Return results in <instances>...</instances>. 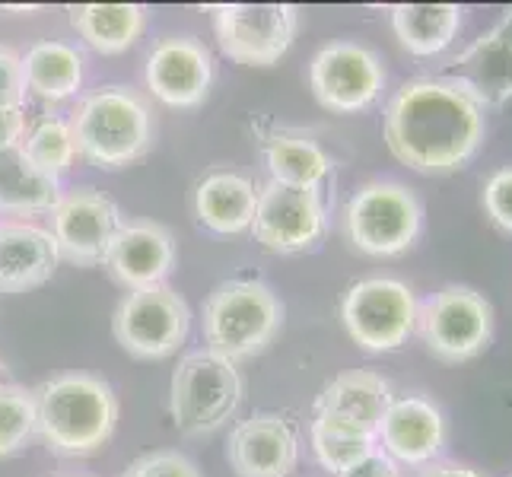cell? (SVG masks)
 Here are the masks:
<instances>
[{
  "label": "cell",
  "instance_id": "cell-1",
  "mask_svg": "<svg viewBox=\"0 0 512 477\" xmlns=\"http://www.w3.org/2000/svg\"><path fill=\"white\" fill-rule=\"evenodd\" d=\"M484 131V105L449 77L404 83L382 118L388 153L423 175L462 169L478 153Z\"/></svg>",
  "mask_w": 512,
  "mask_h": 477
},
{
  "label": "cell",
  "instance_id": "cell-2",
  "mask_svg": "<svg viewBox=\"0 0 512 477\" xmlns=\"http://www.w3.org/2000/svg\"><path fill=\"white\" fill-rule=\"evenodd\" d=\"M35 392V436L61 458H86L105 449L118 427V395L90 373H61Z\"/></svg>",
  "mask_w": 512,
  "mask_h": 477
},
{
  "label": "cell",
  "instance_id": "cell-3",
  "mask_svg": "<svg viewBox=\"0 0 512 477\" xmlns=\"http://www.w3.org/2000/svg\"><path fill=\"white\" fill-rule=\"evenodd\" d=\"M70 128L77 156L105 172H118L144 159L153 144V112L131 86H102L90 93L77 105Z\"/></svg>",
  "mask_w": 512,
  "mask_h": 477
},
{
  "label": "cell",
  "instance_id": "cell-4",
  "mask_svg": "<svg viewBox=\"0 0 512 477\" xmlns=\"http://www.w3.org/2000/svg\"><path fill=\"white\" fill-rule=\"evenodd\" d=\"M284 325V303L261 280H226L204 299L201 328L207 350L226 360H249Z\"/></svg>",
  "mask_w": 512,
  "mask_h": 477
},
{
  "label": "cell",
  "instance_id": "cell-5",
  "mask_svg": "<svg viewBox=\"0 0 512 477\" xmlns=\"http://www.w3.org/2000/svg\"><path fill=\"white\" fill-rule=\"evenodd\" d=\"M242 376L233 360L214 350H191L172 369L169 414L182 436H207L220 430L242 404Z\"/></svg>",
  "mask_w": 512,
  "mask_h": 477
},
{
  "label": "cell",
  "instance_id": "cell-6",
  "mask_svg": "<svg viewBox=\"0 0 512 477\" xmlns=\"http://www.w3.org/2000/svg\"><path fill=\"white\" fill-rule=\"evenodd\" d=\"M423 207L417 194L401 182H366L350 194L344 229L357 252L392 258L408 252L420 236Z\"/></svg>",
  "mask_w": 512,
  "mask_h": 477
},
{
  "label": "cell",
  "instance_id": "cell-7",
  "mask_svg": "<svg viewBox=\"0 0 512 477\" xmlns=\"http://www.w3.org/2000/svg\"><path fill=\"white\" fill-rule=\"evenodd\" d=\"M417 296L395 277L357 280L341 299V322L350 341L369 353H388L408 344L417 331Z\"/></svg>",
  "mask_w": 512,
  "mask_h": 477
},
{
  "label": "cell",
  "instance_id": "cell-8",
  "mask_svg": "<svg viewBox=\"0 0 512 477\" xmlns=\"http://www.w3.org/2000/svg\"><path fill=\"white\" fill-rule=\"evenodd\" d=\"M191 331V309L169 284L131 290L112 315L118 347L137 360H163L179 350Z\"/></svg>",
  "mask_w": 512,
  "mask_h": 477
},
{
  "label": "cell",
  "instance_id": "cell-9",
  "mask_svg": "<svg viewBox=\"0 0 512 477\" xmlns=\"http://www.w3.org/2000/svg\"><path fill=\"white\" fill-rule=\"evenodd\" d=\"M207 10L220 51L242 67L277 64L299 29V7L293 4H214Z\"/></svg>",
  "mask_w": 512,
  "mask_h": 477
},
{
  "label": "cell",
  "instance_id": "cell-10",
  "mask_svg": "<svg viewBox=\"0 0 512 477\" xmlns=\"http://www.w3.org/2000/svg\"><path fill=\"white\" fill-rule=\"evenodd\" d=\"M417 334L433 357L465 363L493 338V306L468 287H443L417 306Z\"/></svg>",
  "mask_w": 512,
  "mask_h": 477
},
{
  "label": "cell",
  "instance_id": "cell-11",
  "mask_svg": "<svg viewBox=\"0 0 512 477\" xmlns=\"http://www.w3.org/2000/svg\"><path fill=\"white\" fill-rule=\"evenodd\" d=\"M309 86L322 109L334 115H357L379 99L385 70L373 48L360 42H331L315 51Z\"/></svg>",
  "mask_w": 512,
  "mask_h": 477
},
{
  "label": "cell",
  "instance_id": "cell-12",
  "mask_svg": "<svg viewBox=\"0 0 512 477\" xmlns=\"http://www.w3.org/2000/svg\"><path fill=\"white\" fill-rule=\"evenodd\" d=\"M325 226V201L315 188H290L280 182H264L258 188L249 229L261 249L274 255L306 252L325 236Z\"/></svg>",
  "mask_w": 512,
  "mask_h": 477
},
{
  "label": "cell",
  "instance_id": "cell-13",
  "mask_svg": "<svg viewBox=\"0 0 512 477\" xmlns=\"http://www.w3.org/2000/svg\"><path fill=\"white\" fill-rule=\"evenodd\" d=\"M48 217V233L55 236L61 261L77 264V268H99L121 226L115 201L96 188H74L61 194Z\"/></svg>",
  "mask_w": 512,
  "mask_h": 477
},
{
  "label": "cell",
  "instance_id": "cell-14",
  "mask_svg": "<svg viewBox=\"0 0 512 477\" xmlns=\"http://www.w3.org/2000/svg\"><path fill=\"white\" fill-rule=\"evenodd\" d=\"M147 90L172 109H198L210 96L214 58L191 35H169L147 55Z\"/></svg>",
  "mask_w": 512,
  "mask_h": 477
},
{
  "label": "cell",
  "instance_id": "cell-15",
  "mask_svg": "<svg viewBox=\"0 0 512 477\" xmlns=\"http://www.w3.org/2000/svg\"><path fill=\"white\" fill-rule=\"evenodd\" d=\"M226 462L236 477H290L299 462L296 427L271 411L245 417L229 430Z\"/></svg>",
  "mask_w": 512,
  "mask_h": 477
},
{
  "label": "cell",
  "instance_id": "cell-16",
  "mask_svg": "<svg viewBox=\"0 0 512 477\" xmlns=\"http://www.w3.org/2000/svg\"><path fill=\"white\" fill-rule=\"evenodd\" d=\"M102 268L128 293L166 284L169 271L175 268V239L156 220H121Z\"/></svg>",
  "mask_w": 512,
  "mask_h": 477
},
{
  "label": "cell",
  "instance_id": "cell-17",
  "mask_svg": "<svg viewBox=\"0 0 512 477\" xmlns=\"http://www.w3.org/2000/svg\"><path fill=\"white\" fill-rule=\"evenodd\" d=\"M379 449L395 465H430L443 452L446 423L433 401L420 395L392 398L376 427Z\"/></svg>",
  "mask_w": 512,
  "mask_h": 477
},
{
  "label": "cell",
  "instance_id": "cell-18",
  "mask_svg": "<svg viewBox=\"0 0 512 477\" xmlns=\"http://www.w3.org/2000/svg\"><path fill=\"white\" fill-rule=\"evenodd\" d=\"M61 255L45 226L0 220V293H26L51 280Z\"/></svg>",
  "mask_w": 512,
  "mask_h": 477
},
{
  "label": "cell",
  "instance_id": "cell-19",
  "mask_svg": "<svg viewBox=\"0 0 512 477\" xmlns=\"http://www.w3.org/2000/svg\"><path fill=\"white\" fill-rule=\"evenodd\" d=\"M452 64L449 80L465 86L484 109L512 99V10L500 26H493Z\"/></svg>",
  "mask_w": 512,
  "mask_h": 477
},
{
  "label": "cell",
  "instance_id": "cell-20",
  "mask_svg": "<svg viewBox=\"0 0 512 477\" xmlns=\"http://www.w3.org/2000/svg\"><path fill=\"white\" fill-rule=\"evenodd\" d=\"M258 188L239 172H210L194 188V217L217 236H236L252 226Z\"/></svg>",
  "mask_w": 512,
  "mask_h": 477
},
{
  "label": "cell",
  "instance_id": "cell-21",
  "mask_svg": "<svg viewBox=\"0 0 512 477\" xmlns=\"http://www.w3.org/2000/svg\"><path fill=\"white\" fill-rule=\"evenodd\" d=\"M392 401L388 382L373 369H350V373L334 376L319 398H315V414H331L350 423H360L366 430L379 427V417Z\"/></svg>",
  "mask_w": 512,
  "mask_h": 477
},
{
  "label": "cell",
  "instance_id": "cell-22",
  "mask_svg": "<svg viewBox=\"0 0 512 477\" xmlns=\"http://www.w3.org/2000/svg\"><path fill=\"white\" fill-rule=\"evenodd\" d=\"M26 93H35L45 102H64L77 96L83 86V55L67 42L42 39L29 45L23 55Z\"/></svg>",
  "mask_w": 512,
  "mask_h": 477
},
{
  "label": "cell",
  "instance_id": "cell-23",
  "mask_svg": "<svg viewBox=\"0 0 512 477\" xmlns=\"http://www.w3.org/2000/svg\"><path fill=\"white\" fill-rule=\"evenodd\" d=\"M70 26L99 55L128 51L147 26V7L140 4H80L70 7Z\"/></svg>",
  "mask_w": 512,
  "mask_h": 477
},
{
  "label": "cell",
  "instance_id": "cell-24",
  "mask_svg": "<svg viewBox=\"0 0 512 477\" xmlns=\"http://www.w3.org/2000/svg\"><path fill=\"white\" fill-rule=\"evenodd\" d=\"M61 182L48 179L35 169L23 147L0 153V214L10 217H32L51 214V207L61 201Z\"/></svg>",
  "mask_w": 512,
  "mask_h": 477
},
{
  "label": "cell",
  "instance_id": "cell-25",
  "mask_svg": "<svg viewBox=\"0 0 512 477\" xmlns=\"http://www.w3.org/2000/svg\"><path fill=\"white\" fill-rule=\"evenodd\" d=\"M462 29V7L455 4H398L392 7V32L404 51L433 58L446 51Z\"/></svg>",
  "mask_w": 512,
  "mask_h": 477
},
{
  "label": "cell",
  "instance_id": "cell-26",
  "mask_svg": "<svg viewBox=\"0 0 512 477\" xmlns=\"http://www.w3.org/2000/svg\"><path fill=\"white\" fill-rule=\"evenodd\" d=\"M264 166L271 172V182L290 185V188H315L319 191L322 182L331 172V156L315 144V140L293 134V131H274L264 137Z\"/></svg>",
  "mask_w": 512,
  "mask_h": 477
},
{
  "label": "cell",
  "instance_id": "cell-27",
  "mask_svg": "<svg viewBox=\"0 0 512 477\" xmlns=\"http://www.w3.org/2000/svg\"><path fill=\"white\" fill-rule=\"evenodd\" d=\"M309 443L315 458H319V465L334 477L353 465H360L373 452H379L376 430H366L360 423H350L331 414H315L309 427Z\"/></svg>",
  "mask_w": 512,
  "mask_h": 477
},
{
  "label": "cell",
  "instance_id": "cell-28",
  "mask_svg": "<svg viewBox=\"0 0 512 477\" xmlns=\"http://www.w3.org/2000/svg\"><path fill=\"white\" fill-rule=\"evenodd\" d=\"M23 153L35 169L48 175V179L61 182V175L74 166V159H77V144H74V128H70V121L58 118V115L39 118L26 131Z\"/></svg>",
  "mask_w": 512,
  "mask_h": 477
},
{
  "label": "cell",
  "instance_id": "cell-29",
  "mask_svg": "<svg viewBox=\"0 0 512 477\" xmlns=\"http://www.w3.org/2000/svg\"><path fill=\"white\" fill-rule=\"evenodd\" d=\"M35 436V392L0 382V458H10Z\"/></svg>",
  "mask_w": 512,
  "mask_h": 477
},
{
  "label": "cell",
  "instance_id": "cell-30",
  "mask_svg": "<svg viewBox=\"0 0 512 477\" xmlns=\"http://www.w3.org/2000/svg\"><path fill=\"white\" fill-rule=\"evenodd\" d=\"M121 477H201V471L182 452L156 449V452L137 455Z\"/></svg>",
  "mask_w": 512,
  "mask_h": 477
},
{
  "label": "cell",
  "instance_id": "cell-31",
  "mask_svg": "<svg viewBox=\"0 0 512 477\" xmlns=\"http://www.w3.org/2000/svg\"><path fill=\"white\" fill-rule=\"evenodd\" d=\"M26 105V77L23 55L10 45H0V109H23Z\"/></svg>",
  "mask_w": 512,
  "mask_h": 477
},
{
  "label": "cell",
  "instance_id": "cell-32",
  "mask_svg": "<svg viewBox=\"0 0 512 477\" xmlns=\"http://www.w3.org/2000/svg\"><path fill=\"white\" fill-rule=\"evenodd\" d=\"M481 201L487 217L500 229H506V233H512V169H500L490 175Z\"/></svg>",
  "mask_w": 512,
  "mask_h": 477
},
{
  "label": "cell",
  "instance_id": "cell-33",
  "mask_svg": "<svg viewBox=\"0 0 512 477\" xmlns=\"http://www.w3.org/2000/svg\"><path fill=\"white\" fill-rule=\"evenodd\" d=\"M26 112L23 109H0V153L23 147L26 140Z\"/></svg>",
  "mask_w": 512,
  "mask_h": 477
},
{
  "label": "cell",
  "instance_id": "cell-34",
  "mask_svg": "<svg viewBox=\"0 0 512 477\" xmlns=\"http://www.w3.org/2000/svg\"><path fill=\"white\" fill-rule=\"evenodd\" d=\"M338 477H401V471H398V465L388 458L382 449L379 452H373L369 458H363L360 465H353V468H347L344 474H338Z\"/></svg>",
  "mask_w": 512,
  "mask_h": 477
},
{
  "label": "cell",
  "instance_id": "cell-35",
  "mask_svg": "<svg viewBox=\"0 0 512 477\" xmlns=\"http://www.w3.org/2000/svg\"><path fill=\"white\" fill-rule=\"evenodd\" d=\"M420 477H484V474H478L468 465H458V462H430L420 471Z\"/></svg>",
  "mask_w": 512,
  "mask_h": 477
},
{
  "label": "cell",
  "instance_id": "cell-36",
  "mask_svg": "<svg viewBox=\"0 0 512 477\" xmlns=\"http://www.w3.org/2000/svg\"><path fill=\"white\" fill-rule=\"evenodd\" d=\"M0 382H4V366H0Z\"/></svg>",
  "mask_w": 512,
  "mask_h": 477
},
{
  "label": "cell",
  "instance_id": "cell-37",
  "mask_svg": "<svg viewBox=\"0 0 512 477\" xmlns=\"http://www.w3.org/2000/svg\"><path fill=\"white\" fill-rule=\"evenodd\" d=\"M64 477H70V474H64Z\"/></svg>",
  "mask_w": 512,
  "mask_h": 477
}]
</instances>
